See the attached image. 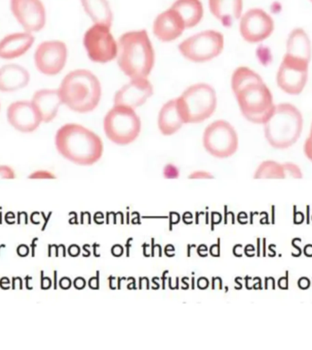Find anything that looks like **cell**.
Segmentation results:
<instances>
[{
	"label": "cell",
	"instance_id": "cell-27",
	"mask_svg": "<svg viewBox=\"0 0 312 350\" xmlns=\"http://www.w3.org/2000/svg\"><path fill=\"white\" fill-rule=\"evenodd\" d=\"M255 179H285V172L282 163L275 161H262L254 174Z\"/></svg>",
	"mask_w": 312,
	"mask_h": 350
},
{
	"label": "cell",
	"instance_id": "cell-13",
	"mask_svg": "<svg viewBox=\"0 0 312 350\" xmlns=\"http://www.w3.org/2000/svg\"><path fill=\"white\" fill-rule=\"evenodd\" d=\"M275 29L273 18L261 8H252L241 16L240 34L246 42L256 44L270 38Z\"/></svg>",
	"mask_w": 312,
	"mask_h": 350
},
{
	"label": "cell",
	"instance_id": "cell-5",
	"mask_svg": "<svg viewBox=\"0 0 312 350\" xmlns=\"http://www.w3.org/2000/svg\"><path fill=\"white\" fill-rule=\"evenodd\" d=\"M177 100L185 124H196L209 119L216 111L218 103L215 90L207 83L189 87Z\"/></svg>",
	"mask_w": 312,
	"mask_h": 350
},
{
	"label": "cell",
	"instance_id": "cell-16",
	"mask_svg": "<svg viewBox=\"0 0 312 350\" xmlns=\"http://www.w3.org/2000/svg\"><path fill=\"white\" fill-rule=\"evenodd\" d=\"M153 88L147 78L131 79L114 96V105H123L135 109L144 105L152 97Z\"/></svg>",
	"mask_w": 312,
	"mask_h": 350
},
{
	"label": "cell",
	"instance_id": "cell-8",
	"mask_svg": "<svg viewBox=\"0 0 312 350\" xmlns=\"http://www.w3.org/2000/svg\"><path fill=\"white\" fill-rule=\"evenodd\" d=\"M186 59L196 63L209 62L224 49V36L216 30H205L186 38L178 46Z\"/></svg>",
	"mask_w": 312,
	"mask_h": 350
},
{
	"label": "cell",
	"instance_id": "cell-7",
	"mask_svg": "<svg viewBox=\"0 0 312 350\" xmlns=\"http://www.w3.org/2000/svg\"><path fill=\"white\" fill-rule=\"evenodd\" d=\"M141 129V120L130 107L114 105L104 117L103 130L107 138L120 146L135 141Z\"/></svg>",
	"mask_w": 312,
	"mask_h": 350
},
{
	"label": "cell",
	"instance_id": "cell-47",
	"mask_svg": "<svg viewBox=\"0 0 312 350\" xmlns=\"http://www.w3.org/2000/svg\"><path fill=\"white\" fill-rule=\"evenodd\" d=\"M54 278H55L54 288H57V282H56L57 272H56V271H54Z\"/></svg>",
	"mask_w": 312,
	"mask_h": 350
},
{
	"label": "cell",
	"instance_id": "cell-42",
	"mask_svg": "<svg viewBox=\"0 0 312 350\" xmlns=\"http://www.w3.org/2000/svg\"><path fill=\"white\" fill-rule=\"evenodd\" d=\"M85 286V280L82 278H78L75 279V281H74V286L76 287V288L81 289L83 288Z\"/></svg>",
	"mask_w": 312,
	"mask_h": 350
},
{
	"label": "cell",
	"instance_id": "cell-4",
	"mask_svg": "<svg viewBox=\"0 0 312 350\" xmlns=\"http://www.w3.org/2000/svg\"><path fill=\"white\" fill-rule=\"evenodd\" d=\"M263 125L265 139L271 147L287 149L298 142L302 133L303 117L297 107L281 103L275 106L270 117Z\"/></svg>",
	"mask_w": 312,
	"mask_h": 350
},
{
	"label": "cell",
	"instance_id": "cell-44",
	"mask_svg": "<svg viewBox=\"0 0 312 350\" xmlns=\"http://www.w3.org/2000/svg\"><path fill=\"white\" fill-rule=\"evenodd\" d=\"M51 213H52L51 212L49 213V215L47 216V217H46L45 213H44L43 212L40 213V215H42L44 221H45V223H44V224H43L42 228H41V231H44V230L46 229L47 224H48V221H49V219H51Z\"/></svg>",
	"mask_w": 312,
	"mask_h": 350
},
{
	"label": "cell",
	"instance_id": "cell-24",
	"mask_svg": "<svg viewBox=\"0 0 312 350\" xmlns=\"http://www.w3.org/2000/svg\"><path fill=\"white\" fill-rule=\"evenodd\" d=\"M171 8L183 18L186 29L196 27L204 16V8L200 0H177Z\"/></svg>",
	"mask_w": 312,
	"mask_h": 350
},
{
	"label": "cell",
	"instance_id": "cell-9",
	"mask_svg": "<svg viewBox=\"0 0 312 350\" xmlns=\"http://www.w3.org/2000/svg\"><path fill=\"white\" fill-rule=\"evenodd\" d=\"M203 144L205 150L213 157L229 158L238 149L237 131L226 120H216L205 128Z\"/></svg>",
	"mask_w": 312,
	"mask_h": 350
},
{
	"label": "cell",
	"instance_id": "cell-21",
	"mask_svg": "<svg viewBox=\"0 0 312 350\" xmlns=\"http://www.w3.org/2000/svg\"><path fill=\"white\" fill-rule=\"evenodd\" d=\"M209 8L224 27H230L242 16L243 0H209Z\"/></svg>",
	"mask_w": 312,
	"mask_h": 350
},
{
	"label": "cell",
	"instance_id": "cell-22",
	"mask_svg": "<svg viewBox=\"0 0 312 350\" xmlns=\"http://www.w3.org/2000/svg\"><path fill=\"white\" fill-rule=\"evenodd\" d=\"M185 124L179 109H178L177 98L169 100L161 107L158 117V128L161 133L166 136L172 135Z\"/></svg>",
	"mask_w": 312,
	"mask_h": 350
},
{
	"label": "cell",
	"instance_id": "cell-17",
	"mask_svg": "<svg viewBox=\"0 0 312 350\" xmlns=\"http://www.w3.org/2000/svg\"><path fill=\"white\" fill-rule=\"evenodd\" d=\"M186 29L179 14L172 8L156 16L153 22V34L163 42H171L179 38Z\"/></svg>",
	"mask_w": 312,
	"mask_h": 350
},
{
	"label": "cell",
	"instance_id": "cell-34",
	"mask_svg": "<svg viewBox=\"0 0 312 350\" xmlns=\"http://www.w3.org/2000/svg\"><path fill=\"white\" fill-rule=\"evenodd\" d=\"M40 275V288L44 290L49 289L51 286V279L48 278V276H44L43 271H41Z\"/></svg>",
	"mask_w": 312,
	"mask_h": 350
},
{
	"label": "cell",
	"instance_id": "cell-49",
	"mask_svg": "<svg viewBox=\"0 0 312 350\" xmlns=\"http://www.w3.org/2000/svg\"><path fill=\"white\" fill-rule=\"evenodd\" d=\"M0 108H1V105H0Z\"/></svg>",
	"mask_w": 312,
	"mask_h": 350
},
{
	"label": "cell",
	"instance_id": "cell-48",
	"mask_svg": "<svg viewBox=\"0 0 312 350\" xmlns=\"http://www.w3.org/2000/svg\"><path fill=\"white\" fill-rule=\"evenodd\" d=\"M2 245H0V247H1Z\"/></svg>",
	"mask_w": 312,
	"mask_h": 350
},
{
	"label": "cell",
	"instance_id": "cell-11",
	"mask_svg": "<svg viewBox=\"0 0 312 350\" xmlns=\"http://www.w3.org/2000/svg\"><path fill=\"white\" fill-rule=\"evenodd\" d=\"M309 62L284 55L276 73V84L289 95H300L309 78Z\"/></svg>",
	"mask_w": 312,
	"mask_h": 350
},
{
	"label": "cell",
	"instance_id": "cell-3",
	"mask_svg": "<svg viewBox=\"0 0 312 350\" xmlns=\"http://www.w3.org/2000/svg\"><path fill=\"white\" fill-rule=\"evenodd\" d=\"M62 103L73 111L87 113L100 103L101 86L97 77L87 70L70 71L59 88Z\"/></svg>",
	"mask_w": 312,
	"mask_h": 350
},
{
	"label": "cell",
	"instance_id": "cell-45",
	"mask_svg": "<svg viewBox=\"0 0 312 350\" xmlns=\"http://www.w3.org/2000/svg\"><path fill=\"white\" fill-rule=\"evenodd\" d=\"M38 240V238H34V239L32 240V243H30V245H29V247L31 248V256L32 257H34L35 256V250H36V247H37V243H36V242H37V241Z\"/></svg>",
	"mask_w": 312,
	"mask_h": 350
},
{
	"label": "cell",
	"instance_id": "cell-10",
	"mask_svg": "<svg viewBox=\"0 0 312 350\" xmlns=\"http://www.w3.org/2000/svg\"><path fill=\"white\" fill-rule=\"evenodd\" d=\"M109 29L105 25L94 24L85 32L83 45L92 62L103 64L116 59L118 43Z\"/></svg>",
	"mask_w": 312,
	"mask_h": 350
},
{
	"label": "cell",
	"instance_id": "cell-6",
	"mask_svg": "<svg viewBox=\"0 0 312 350\" xmlns=\"http://www.w3.org/2000/svg\"><path fill=\"white\" fill-rule=\"evenodd\" d=\"M241 113L248 122L264 124L275 108L270 88L260 81L246 85L235 93Z\"/></svg>",
	"mask_w": 312,
	"mask_h": 350
},
{
	"label": "cell",
	"instance_id": "cell-14",
	"mask_svg": "<svg viewBox=\"0 0 312 350\" xmlns=\"http://www.w3.org/2000/svg\"><path fill=\"white\" fill-rule=\"evenodd\" d=\"M14 18L25 31H40L46 24V10L41 0H10Z\"/></svg>",
	"mask_w": 312,
	"mask_h": 350
},
{
	"label": "cell",
	"instance_id": "cell-33",
	"mask_svg": "<svg viewBox=\"0 0 312 350\" xmlns=\"http://www.w3.org/2000/svg\"><path fill=\"white\" fill-rule=\"evenodd\" d=\"M190 179H212L213 175L207 171H194L189 175Z\"/></svg>",
	"mask_w": 312,
	"mask_h": 350
},
{
	"label": "cell",
	"instance_id": "cell-50",
	"mask_svg": "<svg viewBox=\"0 0 312 350\" xmlns=\"http://www.w3.org/2000/svg\"><path fill=\"white\" fill-rule=\"evenodd\" d=\"M311 1L312 2V0H311Z\"/></svg>",
	"mask_w": 312,
	"mask_h": 350
},
{
	"label": "cell",
	"instance_id": "cell-32",
	"mask_svg": "<svg viewBox=\"0 0 312 350\" xmlns=\"http://www.w3.org/2000/svg\"><path fill=\"white\" fill-rule=\"evenodd\" d=\"M0 178L8 180L15 179L16 172L10 166L0 165Z\"/></svg>",
	"mask_w": 312,
	"mask_h": 350
},
{
	"label": "cell",
	"instance_id": "cell-28",
	"mask_svg": "<svg viewBox=\"0 0 312 350\" xmlns=\"http://www.w3.org/2000/svg\"><path fill=\"white\" fill-rule=\"evenodd\" d=\"M282 166H283L285 177L293 178V179H301L303 177L302 171L297 164L287 161L282 163Z\"/></svg>",
	"mask_w": 312,
	"mask_h": 350
},
{
	"label": "cell",
	"instance_id": "cell-18",
	"mask_svg": "<svg viewBox=\"0 0 312 350\" xmlns=\"http://www.w3.org/2000/svg\"><path fill=\"white\" fill-rule=\"evenodd\" d=\"M31 103L44 123L52 122L63 104L59 90L52 89L37 90L33 95Z\"/></svg>",
	"mask_w": 312,
	"mask_h": 350
},
{
	"label": "cell",
	"instance_id": "cell-40",
	"mask_svg": "<svg viewBox=\"0 0 312 350\" xmlns=\"http://www.w3.org/2000/svg\"><path fill=\"white\" fill-rule=\"evenodd\" d=\"M10 281L8 278H0V287L2 289H10Z\"/></svg>",
	"mask_w": 312,
	"mask_h": 350
},
{
	"label": "cell",
	"instance_id": "cell-19",
	"mask_svg": "<svg viewBox=\"0 0 312 350\" xmlns=\"http://www.w3.org/2000/svg\"><path fill=\"white\" fill-rule=\"evenodd\" d=\"M32 33L18 32L5 36L0 40V59H15L23 56L34 44Z\"/></svg>",
	"mask_w": 312,
	"mask_h": 350
},
{
	"label": "cell",
	"instance_id": "cell-26",
	"mask_svg": "<svg viewBox=\"0 0 312 350\" xmlns=\"http://www.w3.org/2000/svg\"><path fill=\"white\" fill-rule=\"evenodd\" d=\"M263 81L261 77L252 70L251 68L246 67H239L233 73L231 79V87L233 92L237 93L238 90L246 86V85L254 83V82Z\"/></svg>",
	"mask_w": 312,
	"mask_h": 350
},
{
	"label": "cell",
	"instance_id": "cell-23",
	"mask_svg": "<svg viewBox=\"0 0 312 350\" xmlns=\"http://www.w3.org/2000/svg\"><path fill=\"white\" fill-rule=\"evenodd\" d=\"M285 55L303 62H311V42L308 34L302 29L298 27L290 32L287 40V51Z\"/></svg>",
	"mask_w": 312,
	"mask_h": 350
},
{
	"label": "cell",
	"instance_id": "cell-41",
	"mask_svg": "<svg viewBox=\"0 0 312 350\" xmlns=\"http://www.w3.org/2000/svg\"><path fill=\"white\" fill-rule=\"evenodd\" d=\"M68 254H70L71 256H77L79 254V247L78 245H73L68 247Z\"/></svg>",
	"mask_w": 312,
	"mask_h": 350
},
{
	"label": "cell",
	"instance_id": "cell-37",
	"mask_svg": "<svg viewBox=\"0 0 312 350\" xmlns=\"http://www.w3.org/2000/svg\"><path fill=\"white\" fill-rule=\"evenodd\" d=\"M12 289H22L23 288V281L19 276L12 278Z\"/></svg>",
	"mask_w": 312,
	"mask_h": 350
},
{
	"label": "cell",
	"instance_id": "cell-25",
	"mask_svg": "<svg viewBox=\"0 0 312 350\" xmlns=\"http://www.w3.org/2000/svg\"><path fill=\"white\" fill-rule=\"evenodd\" d=\"M82 7L94 24L111 27L114 16L107 0H81Z\"/></svg>",
	"mask_w": 312,
	"mask_h": 350
},
{
	"label": "cell",
	"instance_id": "cell-1",
	"mask_svg": "<svg viewBox=\"0 0 312 350\" xmlns=\"http://www.w3.org/2000/svg\"><path fill=\"white\" fill-rule=\"evenodd\" d=\"M55 145L60 155L78 165H92L103 153L100 136L77 123L62 126L55 135Z\"/></svg>",
	"mask_w": 312,
	"mask_h": 350
},
{
	"label": "cell",
	"instance_id": "cell-12",
	"mask_svg": "<svg viewBox=\"0 0 312 350\" xmlns=\"http://www.w3.org/2000/svg\"><path fill=\"white\" fill-rule=\"evenodd\" d=\"M68 59V49L60 40L41 42L34 53L35 67L41 74L55 76L62 72Z\"/></svg>",
	"mask_w": 312,
	"mask_h": 350
},
{
	"label": "cell",
	"instance_id": "cell-46",
	"mask_svg": "<svg viewBox=\"0 0 312 350\" xmlns=\"http://www.w3.org/2000/svg\"><path fill=\"white\" fill-rule=\"evenodd\" d=\"M30 279H32L31 276H29V275L26 276V287L29 290H32L33 286H30L29 283V281L30 280Z\"/></svg>",
	"mask_w": 312,
	"mask_h": 350
},
{
	"label": "cell",
	"instance_id": "cell-20",
	"mask_svg": "<svg viewBox=\"0 0 312 350\" xmlns=\"http://www.w3.org/2000/svg\"><path fill=\"white\" fill-rule=\"evenodd\" d=\"M29 71L18 64H8L0 68V92H14L29 85Z\"/></svg>",
	"mask_w": 312,
	"mask_h": 350
},
{
	"label": "cell",
	"instance_id": "cell-43",
	"mask_svg": "<svg viewBox=\"0 0 312 350\" xmlns=\"http://www.w3.org/2000/svg\"><path fill=\"white\" fill-rule=\"evenodd\" d=\"M38 215H40V213L38 212H33L31 215H30V221H31L33 224H40V218L38 217Z\"/></svg>",
	"mask_w": 312,
	"mask_h": 350
},
{
	"label": "cell",
	"instance_id": "cell-29",
	"mask_svg": "<svg viewBox=\"0 0 312 350\" xmlns=\"http://www.w3.org/2000/svg\"><path fill=\"white\" fill-rule=\"evenodd\" d=\"M163 174L164 177L166 178V179H177V178L179 177L180 172L179 169L177 166L169 163L164 167Z\"/></svg>",
	"mask_w": 312,
	"mask_h": 350
},
{
	"label": "cell",
	"instance_id": "cell-36",
	"mask_svg": "<svg viewBox=\"0 0 312 350\" xmlns=\"http://www.w3.org/2000/svg\"><path fill=\"white\" fill-rule=\"evenodd\" d=\"M23 221L24 224H29V215L27 212H18L16 215V224H21Z\"/></svg>",
	"mask_w": 312,
	"mask_h": 350
},
{
	"label": "cell",
	"instance_id": "cell-2",
	"mask_svg": "<svg viewBox=\"0 0 312 350\" xmlns=\"http://www.w3.org/2000/svg\"><path fill=\"white\" fill-rule=\"evenodd\" d=\"M117 62L130 79L147 78L155 66V51L146 30L126 32L118 40Z\"/></svg>",
	"mask_w": 312,
	"mask_h": 350
},
{
	"label": "cell",
	"instance_id": "cell-35",
	"mask_svg": "<svg viewBox=\"0 0 312 350\" xmlns=\"http://www.w3.org/2000/svg\"><path fill=\"white\" fill-rule=\"evenodd\" d=\"M29 245L22 243V245H19L18 247H16V254L21 257L27 256V254H29Z\"/></svg>",
	"mask_w": 312,
	"mask_h": 350
},
{
	"label": "cell",
	"instance_id": "cell-39",
	"mask_svg": "<svg viewBox=\"0 0 312 350\" xmlns=\"http://www.w3.org/2000/svg\"><path fill=\"white\" fill-rule=\"evenodd\" d=\"M16 219V216H15V215H14L13 212H8L7 213H5V223H7L8 224H15Z\"/></svg>",
	"mask_w": 312,
	"mask_h": 350
},
{
	"label": "cell",
	"instance_id": "cell-38",
	"mask_svg": "<svg viewBox=\"0 0 312 350\" xmlns=\"http://www.w3.org/2000/svg\"><path fill=\"white\" fill-rule=\"evenodd\" d=\"M71 286L70 279L68 278H63L60 280V286L62 287V289H68L70 288Z\"/></svg>",
	"mask_w": 312,
	"mask_h": 350
},
{
	"label": "cell",
	"instance_id": "cell-15",
	"mask_svg": "<svg viewBox=\"0 0 312 350\" xmlns=\"http://www.w3.org/2000/svg\"><path fill=\"white\" fill-rule=\"evenodd\" d=\"M8 123L22 133H31L40 127L41 119L31 101L18 100L7 109Z\"/></svg>",
	"mask_w": 312,
	"mask_h": 350
},
{
	"label": "cell",
	"instance_id": "cell-30",
	"mask_svg": "<svg viewBox=\"0 0 312 350\" xmlns=\"http://www.w3.org/2000/svg\"><path fill=\"white\" fill-rule=\"evenodd\" d=\"M29 179H55L56 176L53 172L47 171V170H38L33 172L29 176Z\"/></svg>",
	"mask_w": 312,
	"mask_h": 350
},
{
	"label": "cell",
	"instance_id": "cell-31",
	"mask_svg": "<svg viewBox=\"0 0 312 350\" xmlns=\"http://www.w3.org/2000/svg\"><path fill=\"white\" fill-rule=\"evenodd\" d=\"M303 152L306 157L312 163V123L311 131H309V135L305 142H304Z\"/></svg>",
	"mask_w": 312,
	"mask_h": 350
}]
</instances>
